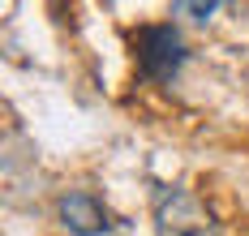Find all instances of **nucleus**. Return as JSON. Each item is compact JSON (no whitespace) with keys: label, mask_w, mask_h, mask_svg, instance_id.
Returning a JSON list of instances; mask_svg holds the SVG:
<instances>
[{"label":"nucleus","mask_w":249,"mask_h":236,"mask_svg":"<svg viewBox=\"0 0 249 236\" xmlns=\"http://www.w3.org/2000/svg\"><path fill=\"white\" fill-rule=\"evenodd\" d=\"M155 236H215V219L198 193L180 185L155 189Z\"/></svg>","instance_id":"1"},{"label":"nucleus","mask_w":249,"mask_h":236,"mask_svg":"<svg viewBox=\"0 0 249 236\" xmlns=\"http://www.w3.org/2000/svg\"><path fill=\"white\" fill-rule=\"evenodd\" d=\"M138 60H142V73L155 82H172L185 65V43L172 26H146L138 34Z\"/></svg>","instance_id":"2"},{"label":"nucleus","mask_w":249,"mask_h":236,"mask_svg":"<svg viewBox=\"0 0 249 236\" xmlns=\"http://www.w3.org/2000/svg\"><path fill=\"white\" fill-rule=\"evenodd\" d=\"M60 223L73 236H103L112 228L107 210H103L95 198H86V193H65V198H60Z\"/></svg>","instance_id":"3"},{"label":"nucleus","mask_w":249,"mask_h":236,"mask_svg":"<svg viewBox=\"0 0 249 236\" xmlns=\"http://www.w3.org/2000/svg\"><path fill=\"white\" fill-rule=\"evenodd\" d=\"M232 0H176V13L189 22H211L215 13H224Z\"/></svg>","instance_id":"4"}]
</instances>
